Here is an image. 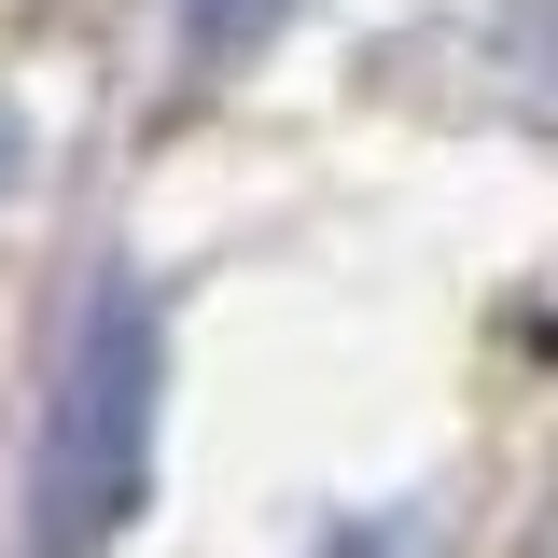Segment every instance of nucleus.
I'll list each match as a JSON object with an SVG mask.
<instances>
[{"label":"nucleus","mask_w":558,"mask_h":558,"mask_svg":"<svg viewBox=\"0 0 558 558\" xmlns=\"http://www.w3.org/2000/svg\"><path fill=\"white\" fill-rule=\"evenodd\" d=\"M14 168H28V140H14V112H0V196H14Z\"/></svg>","instance_id":"nucleus-4"},{"label":"nucleus","mask_w":558,"mask_h":558,"mask_svg":"<svg viewBox=\"0 0 558 558\" xmlns=\"http://www.w3.org/2000/svg\"><path fill=\"white\" fill-rule=\"evenodd\" d=\"M307 558H447V517L433 502H377V517H336Z\"/></svg>","instance_id":"nucleus-3"},{"label":"nucleus","mask_w":558,"mask_h":558,"mask_svg":"<svg viewBox=\"0 0 558 558\" xmlns=\"http://www.w3.org/2000/svg\"><path fill=\"white\" fill-rule=\"evenodd\" d=\"M293 28V0H182V70H252Z\"/></svg>","instance_id":"nucleus-2"},{"label":"nucleus","mask_w":558,"mask_h":558,"mask_svg":"<svg viewBox=\"0 0 558 558\" xmlns=\"http://www.w3.org/2000/svg\"><path fill=\"white\" fill-rule=\"evenodd\" d=\"M154 433H168V307L154 279H98L43 377L28 433V558H112L154 502Z\"/></svg>","instance_id":"nucleus-1"}]
</instances>
